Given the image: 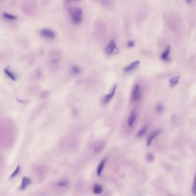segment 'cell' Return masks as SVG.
<instances>
[{
  "label": "cell",
  "instance_id": "obj_1",
  "mask_svg": "<svg viewBox=\"0 0 196 196\" xmlns=\"http://www.w3.org/2000/svg\"><path fill=\"white\" fill-rule=\"evenodd\" d=\"M71 20L75 24H79L83 20V12L79 7H72L68 9Z\"/></svg>",
  "mask_w": 196,
  "mask_h": 196
},
{
  "label": "cell",
  "instance_id": "obj_2",
  "mask_svg": "<svg viewBox=\"0 0 196 196\" xmlns=\"http://www.w3.org/2000/svg\"><path fill=\"white\" fill-rule=\"evenodd\" d=\"M36 5L32 0H25L22 4V10L27 15L32 16L35 13Z\"/></svg>",
  "mask_w": 196,
  "mask_h": 196
},
{
  "label": "cell",
  "instance_id": "obj_3",
  "mask_svg": "<svg viewBox=\"0 0 196 196\" xmlns=\"http://www.w3.org/2000/svg\"><path fill=\"white\" fill-rule=\"evenodd\" d=\"M141 86L138 83L135 84L131 93V100L133 101H137L141 98Z\"/></svg>",
  "mask_w": 196,
  "mask_h": 196
},
{
  "label": "cell",
  "instance_id": "obj_4",
  "mask_svg": "<svg viewBox=\"0 0 196 196\" xmlns=\"http://www.w3.org/2000/svg\"><path fill=\"white\" fill-rule=\"evenodd\" d=\"M119 49H118L114 40H111L108 46L106 48V52L107 54L114 55L118 53Z\"/></svg>",
  "mask_w": 196,
  "mask_h": 196
},
{
  "label": "cell",
  "instance_id": "obj_5",
  "mask_svg": "<svg viewBox=\"0 0 196 196\" xmlns=\"http://www.w3.org/2000/svg\"><path fill=\"white\" fill-rule=\"evenodd\" d=\"M40 33L42 37L47 39H53L56 36L54 31L49 28H43L41 29Z\"/></svg>",
  "mask_w": 196,
  "mask_h": 196
},
{
  "label": "cell",
  "instance_id": "obj_6",
  "mask_svg": "<svg viewBox=\"0 0 196 196\" xmlns=\"http://www.w3.org/2000/svg\"><path fill=\"white\" fill-rule=\"evenodd\" d=\"M117 89V83H115L114 85L113 86V87L112 88L111 92L108 94H106L103 98V103L104 104H107L109 103L113 98L115 96V94L116 93V90Z\"/></svg>",
  "mask_w": 196,
  "mask_h": 196
},
{
  "label": "cell",
  "instance_id": "obj_7",
  "mask_svg": "<svg viewBox=\"0 0 196 196\" xmlns=\"http://www.w3.org/2000/svg\"><path fill=\"white\" fill-rule=\"evenodd\" d=\"M136 117H137V113L136 110H133L131 112L130 114L127 119V125L129 127H131L134 124L136 121Z\"/></svg>",
  "mask_w": 196,
  "mask_h": 196
},
{
  "label": "cell",
  "instance_id": "obj_8",
  "mask_svg": "<svg viewBox=\"0 0 196 196\" xmlns=\"http://www.w3.org/2000/svg\"><path fill=\"white\" fill-rule=\"evenodd\" d=\"M140 65V61L139 60H136L133 62H132L129 65L126 66L124 69V71L126 73H130L131 71H134L136 70V68Z\"/></svg>",
  "mask_w": 196,
  "mask_h": 196
},
{
  "label": "cell",
  "instance_id": "obj_9",
  "mask_svg": "<svg viewBox=\"0 0 196 196\" xmlns=\"http://www.w3.org/2000/svg\"><path fill=\"white\" fill-rule=\"evenodd\" d=\"M107 161V158L105 157L100 161V162L98 164L97 169H96V173H97L98 176H100L102 174V172L103 171L104 166L106 164Z\"/></svg>",
  "mask_w": 196,
  "mask_h": 196
},
{
  "label": "cell",
  "instance_id": "obj_10",
  "mask_svg": "<svg viewBox=\"0 0 196 196\" xmlns=\"http://www.w3.org/2000/svg\"><path fill=\"white\" fill-rule=\"evenodd\" d=\"M161 133V130H156L154 131H152V132L150 133V135L149 136L148 139H147V146H149L152 143V140L158 136V135Z\"/></svg>",
  "mask_w": 196,
  "mask_h": 196
},
{
  "label": "cell",
  "instance_id": "obj_11",
  "mask_svg": "<svg viewBox=\"0 0 196 196\" xmlns=\"http://www.w3.org/2000/svg\"><path fill=\"white\" fill-rule=\"evenodd\" d=\"M32 184V180L27 177H24L22 180L21 184L20 187V190L23 191L28 186Z\"/></svg>",
  "mask_w": 196,
  "mask_h": 196
},
{
  "label": "cell",
  "instance_id": "obj_12",
  "mask_svg": "<svg viewBox=\"0 0 196 196\" xmlns=\"http://www.w3.org/2000/svg\"><path fill=\"white\" fill-rule=\"evenodd\" d=\"M170 46H168L166 49H165V51H163V53L161 55V58L162 60H164V61H168L169 60V54H170Z\"/></svg>",
  "mask_w": 196,
  "mask_h": 196
},
{
  "label": "cell",
  "instance_id": "obj_13",
  "mask_svg": "<svg viewBox=\"0 0 196 196\" xmlns=\"http://www.w3.org/2000/svg\"><path fill=\"white\" fill-rule=\"evenodd\" d=\"M2 16L4 19H5L8 21H15L17 19L16 16L11 14V13H6V12L3 13Z\"/></svg>",
  "mask_w": 196,
  "mask_h": 196
},
{
  "label": "cell",
  "instance_id": "obj_14",
  "mask_svg": "<svg viewBox=\"0 0 196 196\" xmlns=\"http://www.w3.org/2000/svg\"><path fill=\"white\" fill-rule=\"evenodd\" d=\"M4 73H5L6 75L7 76H8V77H9L11 80H13V81H16V76L15 74L12 71H11L9 69L6 68V69H5L4 70Z\"/></svg>",
  "mask_w": 196,
  "mask_h": 196
},
{
  "label": "cell",
  "instance_id": "obj_15",
  "mask_svg": "<svg viewBox=\"0 0 196 196\" xmlns=\"http://www.w3.org/2000/svg\"><path fill=\"white\" fill-rule=\"evenodd\" d=\"M103 192V188L99 184H95L93 188V193L95 194H100Z\"/></svg>",
  "mask_w": 196,
  "mask_h": 196
},
{
  "label": "cell",
  "instance_id": "obj_16",
  "mask_svg": "<svg viewBox=\"0 0 196 196\" xmlns=\"http://www.w3.org/2000/svg\"><path fill=\"white\" fill-rule=\"evenodd\" d=\"M147 130H148L147 126H145V127H142L141 129L138 132V133L136 134V136L138 137H139V138H141L142 137H143V136H144L146 133Z\"/></svg>",
  "mask_w": 196,
  "mask_h": 196
},
{
  "label": "cell",
  "instance_id": "obj_17",
  "mask_svg": "<svg viewBox=\"0 0 196 196\" xmlns=\"http://www.w3.org/2000/svg\"><path fill=\"white\" fill-rule=\"evenodd\" d=\"M180 76H175L172 78L169 82H170V86L171 87H173L178 83Z\"/></svg>",
  "mask_w": 196,
  "mask_h": 196
},
{
  "label": "cell",
  "instance_id": "obj_18",
  "mask_svg": "<svg viewBox=\"0 0 196 196\" xmlns=\"http://www.w3.org/2000/svg\"><path fill=\"white\" fill-rule=\"evenodd\" d=\"M68 184H69V181L68 180H61L57 182V186L59 188H65L68 185Z\"/></svg>",
  "mask_w": 196,
  "mask_h": 196
},
{
  "label": "cell",
  "instance_id": "obj_19",
  "mask_svg": "<svg viewBox=\"0 0 196 196\" xmlns=\"http://www.w3.org/2000/svg\"><path fill=\"white\" fill-rule=\"evenodd\" d=\"M71 73L74 75H78L80 73V69L77 66H72L71 68Z\"/></svg>",
  "mask_w": 196,
  "mask_h": 196
},
{
  "label": "cell",
  "instance_id": "obj_20",
  "mask_svg": "<svg viewBox=\"0 0 196 196\" xmlns=\"http://www.w3.org/2000/svg\"><path fill=\"white\" fill-rule=\"evenodd\" d=\"M154 159V155L152 153H148L146 156V160L148 162H152Z\"/></svg>",
  "mask_w": 196,
  "mask_h": 196
},
{
  "label": "cell",
  "instance_id": "obj_21",
  "mask_svg": "<svg viewBox=\"0 0 196 196\" xmlns=\"http://www.w3.org/2000/svg\"><path fill=\"white\" fill-rule=\"evenodd\" d=\"M20 166H17L16 169L15 170V171L11 174V178H13L14 177H15L16 175L19 174L20 171Z\"/></svg>",
  "mask_w": 196,
  "mask_h": 196
},
{
  "label": "cell",
  "instance_id": "obj_22",
  "mask_svg": "<svg viewBox=\"0 0 196 196\" xmlns=\"http://www.w3.org/2000/svg\"><path fill=\"white\" fill-rule=\"evenodd\" d=\"M102 148H103V144H99L98 145H96L95 147V151L96 153H100L102 150Z\"/></svg>",
  "mask_w": 196,
  "mask_h": 196
},
{
  "label": "cell",
  "instance_id": "obj_23",
  "mask_svg": "<svg viewBox=\"0 0 196 196\" xmlns=\"http://www.w3.org/2000/svg\"><path fill=\"white\" fill-rule=\"evenodd\" d=\"M192 191L193 193L196 195V173L195 175V177H194V182H193V188H192Z\"/></svg>",
  "mask_w": 196,
  "mask_h": 196
},
{
  "label": "cell",
  "instance_id": "obj_24",
  "mask_svg": "<svg viewBox=\"0 0 196 196\" xmlns=\"http://www.w3.org/2000/svg\"><path fill=\"white\" fill-rule=\"evenodd\" d=\"M155 110H156V111H157L158 113H161V112L162 111V110H163V106H162V105L161 104L159 103V104H158V105L156 106V107H155Z\"/></svg>",
  "mask_w": 196,
  "mask_h": 196
},
{
  "label": "cell",
  "instance_id": "obj_25",
  "mask_svg": "<svg viewBox=\"0 0 196 196\" xmlns=\"http://www.w3.org/2000/svg\"><path fill=\"white\" fill-rule=\"evenodd\" d=\"M135 46V42L134 40H130V41H129L128 43L127 44V46L129 48H131V47H133L134 46Z\"/></svg>",
  "mask_w": 196,
  "mask_h": 196
},
{
  "label": "cell",
  "instance_id": "obj_26",
  "mask_svg": "<svg viewBox=\"0 0 196 196\" xmlns=\"http://www.w3.org/2000/svg\"><path fill=\"white\" fill-rule=\"evenodd\" d=\"M79 1H80V0H65V2L66 3H72V2Z\"/></svg>",
  "mask_w": 196,
  "mask_h": 196
},
{
  "label": "cell",
  "instance_id": "obj_27",
  "mask_svg": "<svg viewBox=\"0 0 196 196\" xmlns=\"http://www.w3.org/2000/svg\"><path fill=\"white\" fill-rule=\"evenodd\" d=\"M191 0H186V1L188 2V3H190L191 2Z\"/></svg>",
  "mask_w": 196,
  "mask_h": 196
}]
</instances>
